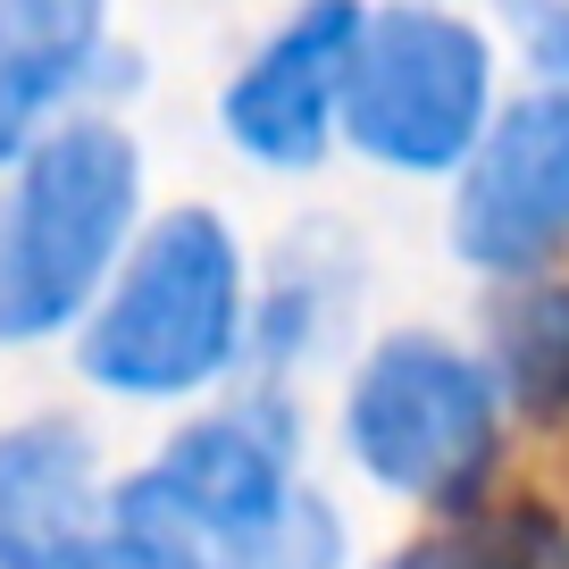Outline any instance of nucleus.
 I'll return each instance as SVG.
<instances>
[{
	"instance_id": "obj_1",
	"label": "nucleus",
	"mask_w": 569,
	"mask_h": 569,
	"mask_svg": "<svg viewBox=\"0 0 569 569\" xmlns=\"http://www.w3.org/2000/svg\"><path fill=\"white\" fill-rule=\"evenodd\" d=\"M251 268L210 201L142 218L101 302L76 319V369L118 402H193L243 369Z\"/></svg>"
},
{
	"instance_id": "obj_2",
	"label": "nucleus",
	"mask_w": 569,
	"mask_h": 569,
	"mask_svg": "<svg viewBox=\"0 0 569 569\" xmlns=\"http://www.w3.org/2000/svg\"><path fill=\"white\" fill-rule=\"evenodd\" d=\"M0 177V352H26L101 302L142 227V151L118 118H59Z\"/></svg>"
},
{
	"instance_id": "obj_3",
	"label": "nucleus",
	"mask_w": 569,
	"mask_h": 569,
	"mask_svg": "<svg viewBox=\"0 0 569 569\" xmlns=\"http://www.w3.org/2000/svg\"><path fill=\"white\" fill-rule=\"evenodd\" d=\"M495 118V42L436 0L360 9L336 134L393 177H452Z\"/></svg>"
},
{
	"instance_id": "obj_4",
	"label": "nucleus",
	"mask_w": 569,
	"mask_h": 569,
	"mask_svg": "<svg viewBox=\"0 0 569 569\" xmlns=\"http://www.w3.org/2000/svg\"><path fill=\"white\" fill-rule=\"evenodd\" d=\"M502 445V402L478 352L402 327V336L369 343L343 386V452L360 478L386 486L402 502H436V511H469L495 469Z\"/></svg>"
},
{
	"instance_id": "obj_5",
	"label": "nucleus",
	"mask_w": 569,
	"mask_h": 569,
	"mask_svg": "<svg viewBox=\"0 0 569 569\" xmlns=\"http://www.w3.org/2000/svg\"><path fill=\"white\" fill-rule=\"evenodd\" d=\"M293 445H302V427H293V410L277 393L201 410L126 486H109V511L160 519V528H177V536L218 552L227 536L260 528L293 495Z\"/></svg>"
},
{
	"instance_id": "obj_6",
	"label": "nucleus",
	"mask_w": 569,
	"mask_h": 569,
	"mask_svg": "<svg viewBox=\"0 0 569 569\" xmlns=\"http://www.w3.org/2000/svg\"><path fill=\"white\" fill-rule=\"evenodd\" d=\"M452 251L486 277H528L569 243V92L536 84L486 118L452 168Z\"/></svg>"
},
{
	"instance_id": "obj_7",
	"label": "nucleus",
	"mask_w": 569,
	"mask_h": 569,
	"mask_svg": "<svg viewBox=\"0 0 569 569\" xmlns=\"http://www.w3.org/2000/svg\"><path fill=\"white\" fill-rule=\"evenodd\" d=\"M352 34H360V0H293L277 34L227 76L218 134L268 177H310L327 160V142H336Z\"/></svg>"
},
{
	"instance_id": "obj_8",
	"label": "nucleus",
	"mask_w": 569,
	"mask_h": 569,
	"mask_svg": "<svg viewBox=\"0 0 569 569\" xmlns=\"http://www.w3.org/2000/svg\"><path fill=\"white\" fill-rule=\"evenodd\" d=\"M101 519V445L76 410H26L0 427V569H68Z\"/></svg>"
},
{
	"instance_id": "obj_9",
	"label": "nucleus",
	"mask_w": 569,
	"mask_h": 569,
	"mask_svg": "<svg viewBox=\"0 0 569 569\" xmlns=\"http://www.w3.org/2000/svg\"><path fill=\"white\" fill-rule=\"evenodd\" d=\"M109 0H0V168L18 160L59 101L101 68Z\"/></svg>"
},
{
	"instance_id": "obj_10",
	"label": "nucleus",
	"mask_w": 569,
	"mask_h": 569,
	"mask_svg": "<svg viewBox=\"0 0 569 569\" xmlns=\"http://www.w3.org/2000/svg\"><path fill=\"white\" fill-rule=\"evenodd\" d=\"M486 377H495V402H511L519 419H569V277H545V268L502 277L486 310Z\"/></svg>"
},
{
	"instance_id": "obj_11",
	"label": "nucleus",
	"mask_w": 569,
	"mask_h": 569,
	"mask_svg": "<svg viewBox=\"0 0 569 569\" xmlns=\"http://www.w3.org/2000/svg\"><path fill=\"white\" fill-rule=\"evenodd\" d=\"M386 569H552V519L536 502L511 511H461L452 528L402 545Z\"/></svg>"
},
{
	"instance_id": "obj_12",
	"label": "nucleus",
	"mask_w": 569,
	"mask_h": 569,
	"mask_svg": "<svg viewBox=\"0 0 569 569\" xmlns=\"http://www.w3.org/2000/svg\"><path fill=\"white\" fill-rule=\"evenodd\" d=\"M210 569H343V511L310 486H293L260 528L227 536L210 552Z\"/></svg>"
},
{
	"instance_id": "obj_13",
	"label": "nucleus",
	"mask_w": 569,
	"mask_h": 569,
	"mask_svg": "<svg viewBox=\"0 0 569 569\" xmlns=\"http://www.w3.org/2000/svg\"><path fill=\"white\" fill-rule=\"evenodd\" d=\"M68 569H210V545L160 528V519H134V511H109L84 545L68 552Z\"/></svg>"
},
{
	"instance_id": "obj_14",
	"label": "nucleus",
	"mask_w": 569,
	"mask_h": 569,
	"mask_svg": "<svg viewBox=\"0 0 569 569\" xmlns=\"http://www.w3.org/2000/svg\"><path fill=\"white\" fill-rule=\"evenodd\" d=\"M502 26H511L519 59H528L545 84L569 92V0H495Z\"/></svg>"
}]
</instances>
